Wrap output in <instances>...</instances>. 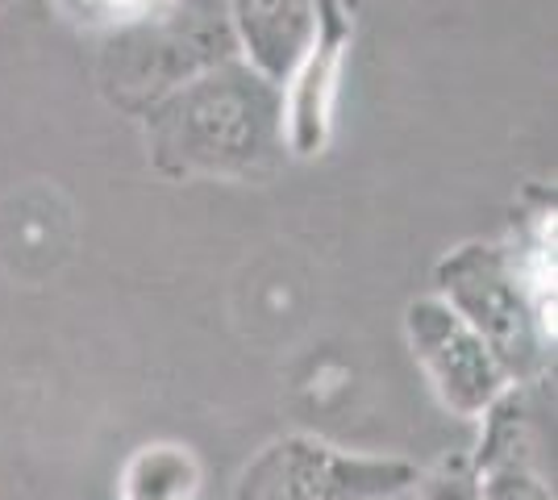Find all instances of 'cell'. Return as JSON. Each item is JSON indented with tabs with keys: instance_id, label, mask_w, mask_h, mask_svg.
<instances>
[{
	"instance_id": "obj_1",
	"label": "cell",
	"mask_w": 558,
	"mask_h": 500,
	"mask_svg": "<svg viewBox=\"0 0 558 500\" xmlns=\"http://www.w3.org/2000/svg\"><path fill=\"white\" fill-rule=\"evenodd\" d=\"M150 167L187 180H271L288 163L283 88L230 59L142 113Z\"/></svg>"
},
{
	"instance_id": "obj_2",
	"label": "cell",
	"mask_w": 558,
	"mask_h": 500,
	"mask_svg": "<svg viewBox=\"0 0 558 500\" xmlns=\"http://www.w3.org/2000/svg\"><path fill=\"white\" fill-rule=\"evenodd\" d=\"M238 54L221 0H171L155 17L100 38L96 84L125 118H142L150 105L184 88Z\"/></svg>"
},
{
	"instance_id": "obj_3",
	"label": "cell",
	"mask_w": 558,
	"mask_h": 500,
	"mask_svg": "<svg viewBox=\"0 0 558 500\" xmlns=\"http://www.w3.org/2000/svg\"><path fill=\"white\" fill-rule=\"evenodd\" d=\"M434 296L492 351L509 383H546L555 367V317L537 309L505 242H463L434 267Z\"/></svg>"
},
{
	"instance_id": "obj_4",
	"label": "cell",
	"mask_w": 558,
	"mask_h": 500,
	"mask_svg": "<svg viewBox=\"0 0 558 500\" xmlns=\"http://www.w3.org/2000/svg\"><path fill=\"white\" fill-rule=\"evenodd\" d=\"M417 467L396 454L342 451L313 434H279L242 467L233 500H392L413 492Z\"/></svg>"
},
{
	"instance_id": "obj_5",
	"label": "cell",
	"mask_w": 558,
	"mask_h": 500,
	"mask_svg": "<svg viewBox=\"0 0 558 500\" xmlns=\"http://www.w3.org/2000/svg\"><path fill=\"white\" fill-rule=\"evenodd\" d=\"M466 459L480 500H555L546 383H509L480 417V442Z\"/></svg>"
},
{
	"instance_id": "obj_6",
	"label": "cell",
	"mask_w": 558,
	"mask_h": 500,
	"mask_svg": "<svg viewBox=\"0 0 558 500\" xmlns=\"http://www.w3.org/2000/svg\"><path fill=\"white\" fill-rule=\"evenodd\" d=\"M404 338L409 351L425 371L434 397L442 401L446 413L480 422L488 405L509 388L500 363L492 351L475 338L454 309H446L438 296H417L404 309Z\"/></svg>"
},
{
	"instance_id": "obj_7",
	"label": "cell",
	"mask_w": 558,
	"mask_h": 500,
	"mask_svg": "<svg viewBox=\"0 0 558 500\" xmlns=\"http://www.w3.org/2000/svg\"><path fill=\"white\" fill-rule=\"evenodd\" d=\"M350 42H354V4L317 0L313 38L304 47L301 63L283 80V143H288V155L317 159L333 138V113H338Z\"/></svg>"
},
{
	"instance_id": "obj_8",
	"label": "cell",
	"mask_w": 558,
	"mask_h": 500,
	"mask_svg": "<svg viewBox=\"0 0 558 500\" xmlns=\"http://www.w3.org/2000/svg\"><path fill=\"white\" fill-rule=\"evenodd\" d=\"M242 63L283 88L313 38L317 0H221Z\"/></svg>"
},
{
	"instance_id": "obj_9",
	"label": "cell",
	"mask_w": 558,
	"mask_h": 500,
	"mask_svg": "<svg viewBox=\"0 0 558 500\" xmlns=\"http://www.w3.org/2000/svg\"><path fill=\"white\" fill-rule=\"evenodd\" d=\"M205 488V463L184 442H146L125 459L117 500H196Z\"/></svg>"
},
{
	"instance_id": "obj_10",
	"label": "cell",
	"mask_w": 558,
	"mask_h": 500,
	"mask_svg": "<svg viewBox=\"0 0 558 500\" xmlns=\"http://www.w3.org/2000/svg\"><path fill=\"white\" fill-rule=\"evenodd\" d=\"M71 25L80 29H93V34H117V29H130V25L155 17L159 9H167L171 0H50Z\"/></svg>"
},
{
	"instance_id": "obj_11",
	"label": "cell",
	"mask_w": 558,
	"mask_h": 500,
	"mask_svg": "<svg viewBox=\"0 0 558 500\" xmlns=\"http://www.w3.org/2000/svg\"><path fill=\"white\" fill-rule=\"evenodd\" d=\"M413 500H480V484L466 454H446L429 472H417Z\"/></svg>"
},
{
	"instance_id": "obj_12",
	"label": "cell",
	"mask_w": 558,
	"mask_h": 500,
	"mask_svg": "<svg viewBox=\"0 0 558 500\" xmlns=\"http://www.w3.org/2000/svg\"><path fill=\"white\" fill-rule=\"evenodd\" d=\"M392 500H413V492H404V497H392Z\"/></svg>"
}]
</instances>
